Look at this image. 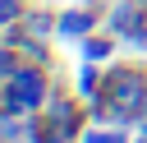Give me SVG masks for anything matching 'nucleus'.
I'll list each match as a JSON object with an SVG mask.
<instances>
[{"instance_id":"nucleus-1","label":"nucleus","mask_w":147,"mask_h":143,"mask_svg":"<svg viewBox=\"0 0 147 143\" xmlns=\"http://www.w3.org/2000/svg\"><path fill=\"white\" fill-rule=\"evenodd\" d=\"M106 92H110V101L119 106V111H147V74H138V69H124V74H115L110 83H106Z\"/></svg>"},{"instance_id":"nucleus-2","label":"nucleus","mask_w":147,"mask_h":143,"mask_svg":"<svg viewBox=\"0 0 147 143\" xmlns=\"http://www.w3.org/2000/svg\"><path fill=\"white\" fill-rule=\"evenodd\" d=\"M41 92H46L41 74H32V69H18V74L9 78V92H5V101H9L14 111H28V106H37V101H41Z\"/></svg>"},{"instance_id":"nucleus-3","label":"nucleus","mask_w":147,"mask_h":143,"mask_svg":"<svg viewBox=\"0 0 147 143\" xmlns=\"http://www.w3.org/2000/svg\"><path fill=\"white\" fill-rule=\"evenodd\" d=\"M92 28V14L87 9H69V14H60V32L69 37V32H87Z\"/></svg>"},{"instance_id":"nucleus-4","label":"nucleus","mask_w":147,"mask_h":143,"mask_svg":"<svg viewBox=\"0 0 147 143\" xmlns=\"http://www.w3.org/2000/svg\"><path fill=\"white\" fill-rule=\"evenodd\" d=\"M110 46H115V42H106V37H87V46H83V51H87V60H106V55H110Z\"/></svg>"},{"instance_id":"nucleus-5","label":"nucleus","mask_w":147,"mask_h":143,"mask_svg":"<svg viewBox=\"0 0 147 143\" xmlns=\"http://www.w3.org/2000/svg\"><path fill=\"white\" fill-rule=\"evenodd\" d=\"M9 111H14V106H9ZM9 111H0V143L14 138V115H9Z\"/></svg>"},{"instance_id":"nucleus-6","label":"nucleus","mask_w":147,"mask_h":143,"mask_svg":"<svg viewBox=\"0 0 147 143\" xmlns=\"http://www.w3.org/2000/svg\"><path fill=\"white\" fill-rule=\"evenodd\" d=\"M18 18V0H0V23H14Z\"/></svg>"},{"instance_id":"nucleus-7","label":"nucleus","mask_w":147,"mask_h":143,"mask_svg":"<svg viewBox=\"0 0 147 143\" xmlns=\"http://www.w3.org/2000/svg\"><path fill=\"white\" fill-rule=\"evenodd\" d=\"M78 88H83V92H96V69H83V74H78Z\"/></svg>"},{"instance_id":"nucleus-8","label":"nucleus","mask_w":147,"mask_h":143,"mask_svg":"<svg viewBox=\"0 0 147 143\" xmlns=\"http://www.w3.org/2000/svg\"><path fill=\"white\" fill-rule=\"evenodd\" d=\"M83 143H124V138H119V134H87Z\"/></svg>"},{"instance_id":"nucleus-9","label":"nucleus","mask_w":147,"mask_h":143,"mask_svg":"<svg viewBox=\"0 0 147 143\" xmlns=\"http://www.w3.org/2000/svg\"><path fill=\"white\" fill-rule=\"evenodd\" d=\"M9 69H14V55L5 51V55H0V74H9Z\"/></svg>"},{"instance_id":"nucleus-10","label":"nucleus","mask_w":147,"mask_h":143,"mask_svg":"<svg viewBox=\"0 0 147 143\" xmlns=\"http://www.w3.org/2000/svg\"><path fill=\"white\" fill-rule=\"evenodd\" d=\"M142 143H147V134H142Z\"/></svg>"}]
</instances>
